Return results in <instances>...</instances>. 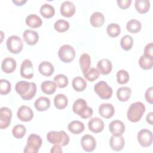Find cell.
<instances>
[{
  "mask_svg": "<svg viewBox=\"0 0 153 153\" xmlns=\"http://www.w3.org/2000/svg\"><path fill=\"white\" fill-rule=\"evenodd\" d=\"M131 90L127 87H120L117 91V97L121 102L127 101L131 96Z\"/></svg>",
  "mask_w": 153,
  "mask_h": 153,
  "instance_id": "obj_27",
  "label": "cell"
},
{
  "mask_svg": "<svg viewBox=\"0 0 153 153\" xmlns=\"http://www.w3.org/2000/svg\"><path fill=\"white\" fill-rule=\"evenodd\" d=\"M15 90L22 99L25 100L32 99L36 93V85L35 82L20 81L16 83Z\"/></svg>",
  "mask_w": 153,
  "mask_h": 153,
  "instance_id": "obj_1",
  "label": "cell"
},
{
  "mask_svg": "<svg viewBox=\"0 0 153 153\" xmlns=\"http://www.w3.org/2000/svg\"><path fill=\"white\" fill-rule=\"evenodd\" d=\"M133 38L131 36L127 35L123 36L120 41V45L121 48L126 51L130 50L133 46Z\"/></svg>",
  "mask_w": 153,
  "mask_h": 153,
  "instance_id": "obj_38",
  "label": "cell"
},
{
  "mask_svg": "<svg viewBox=\"0 0 153 153\" xmlns=\"http://www.w3.org/2000/svg\"><path fill=\"white\" fill-rule=\"evenodd\" d=\"M105 22V17L103 14L99 11L93 13L90 18V24L96 27L102 26Z\"/></svg>",
  "mask_w": 153,
  "mask_h": 153,
  "instance_id": "obj_24",
  "label": "cell"
},
{
  "mask_svg": "<svg viewBox=\"0 0 153 153\" xmlns=\"http://www.w3.org/2000/svg\"><path fill=\"white\" fill-rule=\"evenodd\" d=\"M129 78V74L126 70L121 69L117 73V81L120 84H126L128 81Z\"/></svg>",
  "mask_w": 153,
  "mask_h": 153,
  "instance_id": "obj_42",
  "label": "cell"
},
{
  "mask_svg": "<svg viewBox=\"0 0 153 153\" xmlns=\"http://www.w3.org/2000/svg\"><path fill=\"white\" fill-rule=\"evenodd\" d=\"M16 62L11 57L5 58L1 64V69L2 71L6 74L13 72L16 68Z\"/></svg>",
  "mask_w": 153,
  "mask_h": 153,
  "instance_id": "obj_20",
  "label": "cell"
},
{
  "mask_svg": "<svg viewBox=\"0 0 153 153\" xmlns=\"http://www.w3.org/2000/svg\"><path fill=\"white\" fill-rule=\"evenodd\" d=\"M11 85L10 81L5 79L0 80V93L2 95L8 94L11 91Z\"/></svg>",
  "mask_w": 153,
  "mask_h": 153,
  "instance_id": "obj_43",
  "label": "cell"
},
{
  "mask_svg": "<svg viewBox=\"0 0 153 153\" xmlns=\"http://www.w3.org/2000/svg\"><path fill=\"white\" fill-rule=\"evenodd\" d=\"M72 87L78 92L84 91L87 87V82L81 76H76L72 81Z\"/></svg>",
  "mask_w": 153,
  "mask_h": 153,
  "instance_id": "obj_32",
  "label": "cell"
},
{
  "mask_svg": "<svg viewBox=\"0 0 153 153\" xmlns=\"http://www.w3.org/2000/svg\"><path fill=\"white\" fill-rule=\"evenodd\" d=\"M97 67L99 72L102 75L109 74L112 69V63L108 59L100 60L97 64Z\"/></svg>",
  "mask_w": 153,
  "mask_h": 153,
  "instance_id": "obj_21",
  "label": "cell"
},
{
  "mask_svg": "<svg viewBox=\"0 0 153 153\" xmlns=\"http://www.w3.org/2000/svg\"><path fill=\"white\" fill-rule=\"evenodd\" d=\"M146 120L147 123H148L149 124L152 125V120H153V112H151L148 113L146 117Z\"/></svg>",
  "mask_w": 153,
  "mask_h": 153,
  "instance_id": "obj_48",
  "label": "cell"
},
{
  "mask_svg": "<svg viewBox=\"0 0 153 153\" xmlns=\"http://www.w3.org/2000/svg\"><path fill=\"white\" fill-rule=\"evenodd\" d=\"M73 112L78 115L83 119H87L92 116L93 114V109L87 106V102L84 99H78L72 106Z\"/></svg>",
  "mask_w": 153,
  "mask_h": 153,
  "instance_id": "obj_2",
  "label": "cell"
},
{
  "mask_svg": "<svg viewBox=\"0 0 153 153\" xmlns=\"http://www.w3.org/2000/svg\"><path fill=\"white\" fill-rule=\"evenodd\" d=\"M47 140L52 144H58L62 146H65L69 142V136L63 130L51 131L47 134Z\"/></svg>",
  "mask_w": 153,
  "mask_h": 153,
  "instance_id": "obj_4",
  "label": "cell"
},
{
  "mask_svg": "<svg viewBox=\"0 0 153 153\" xmlns=\"http://www.w3.org/2000/svg\"><path fill=\"white\" fill-rule=\"evenodd\" d=\"M57 85L54 81H45L42 82L41 88L43 93L46 94H52L56 90Z\"/></svg>",
  "mask_w": 153,
  "mask_h": 153,
  "instance_id": "obj_28",
  "label": "cell"
},
{
  "mask_svg": "<svg viewBox=\"0 0 153 153\" xmlns=\"http://www.w3.org/2000/svg\"><path fill=\"white\" fill-rule=\"evenodd\" d=\"M94 90L102 99H108L112 95V88L104 81H100L95 84Z\"/></svg>",
  "mask_w": 153,
  "mask_h": 153,
  "instance_id": "obj_6",
  "label": "cell"
},
{
  "mask_svg": "<svg viewBox=\"0 0 153 153\" xmlns=\"http://www.w3.org/2000/svg\"><path fill=\"white\" fill-rule=\"evenodd\" d=\"M58 56L63 62L70 63L75 57V51L70 45H63L60 47Z\"/></svg>",
  "mask_w": 153,
  "mask_h": 153,
  "instance_id": "obj_7",
  "label": "cell"
},
{
  "mask_svg": "<svg viewBox=\"0 0 153 153\" xmlns=\"http://www.w3.org/2000/svg\"><path fill=\"white\" fill-rule=\"evenodd\" d=\"M60 11L61 14L66 17H70L72 16L75 12V6L71 1H64L60 6Z\"/></svg>",
  "mask_w": 153,
  "mask_h": 153,
  "instance_id": "obj_16",
  "label": "cell"
},
{
  "mask_svg": "<svg viewBox=\"0 0 153 153\" xmlns=\"http://www.w3.org/2000/svg\"><path fill=\"white\" fill-rule=\"evenodd\" d=\"M50 152L51 153L53 152H56V153H61L62 152V149L61 148L60 145H58V144H55L51 148Z\"/></svg>",
  "mask_w": 153,
  "mask_h": 153,
  "instance_id": "obj_47",
  "label": "cell"
},
{
  "mask_svg": "<svg viewBox=\"0 0 153 153\" xmlns=\"http://www.w3.org/2000/svg\"><path fill=\"white\" fill-rule=\"evenodd\" d=\"M42 145L41 137L36 134H30L27 137V145L23 152L25 153H36Z\"/></svg>",
  "mask_w": 153,
  "mask_h": 153,
  "instance_id": "obj_5",
  "label": "cell"
},
{
  "mask_svg": "<svg viewBox=\"0 0 153 153\" xmlns=\"http://www.w3.org/2000/svg\"><path fill=\"white\" fill-rule=\"evenodd\" d=\"M146 57H149L151 58L152 57V42H150L148 44L144 49V54Z\"/></svg>",
  "mask_w": 153,
  "mask_h": 153,
  "instance_id": "obj_46",
  "label": "cell"
},
{
  "mask_svg": "<svg viewBox=\"0 0 153 153\" xmlns=\"http://www.w3.org/2000/svg\"><path fill=\"white\" fill-rule=\"evenodd\" d=\"M106 32L108 35L111 38H115L118 36L121 32V28L119 25L117 23H111L106 28Z\"/></svg>",
  "mask_w": 153,
  "mask_h": 153,
  "instance_id": "obj_35",
  "label": "cell"
},
{
  "mask_svg": "<svg viewBox=\"0 0 153 153\" xmlns=\"http://www.w3.org/2000/svg\"><path fill=\"white\" fill-rule=\"evenodd\" d=\"M26 132V128L23 125L17 124L15 126L12 130V134L13 136L17 139L22 138Z\"/></svg>",
  "mask_w": 153,
  "mask_h": 153,
  "instance_id": "obj_40",
  "label": "cell"
},
{
  "mask_svg": "<svg viewBox=\"0 0 153 153\" xmlns=\"http://www.w3.org/2000/svg\"><path fill=\"white\" fill-rule=\"evenodd\" d=\"M68 103L67 97L63 94H57L54 99V104L56 108L58 109H65Z\"/></svg>",
  "mask_w": 153,
  "mask_h": 153,
  "instance_id": "obj_29",
  "label": "cell"
},
{
  "mask_svg": "<svg viewBox=\"0 0 153 153\" xmlns=\"http://www.w3.org/2000/svg\"><path fill=\"white\" fill-rule=\"evenodd\" d=\"M7 47L10 53L19 54L23 49V43L19 36L12 35L7 40Z\"/></svg>",
  "mask_w": 153,
  "mask_h": 153,
  "instance_id": "obj_8",
  "label": "cell"
},
{
  "mask_svg": "<svg viewBox=\"0 0 153 153\" xmlns=\"http://www.w3.org/2000/svg\"><path fill=\"white\" fill-rule=\"evenodd\" d=\"M79 65L82 72L90 68L91 64V58L87 53H84L81 55L79 58Z\"/></svg>",
  "mask_w": 153,
  "mask_h": 153,
  "instance_id": "obj_36",
  "label": "cell"
},
{
  "mask_svg": "<svg viewBox=\"0 0 153 153\" xmlns=\"http://www.w3.org/2000/svg\"><path fill=\"white\" fill-rule=\"evenodd\" d=\"M40 13L45 18L49 19L52 17L55 14L54 7L49 4H44L40 8Z\"/></svg>",
  "mask_w": 153,
  "mask_h": 153,
  "instance_id": "obj_31",
  "label": "cell"
},
{
  "mask_svg": "<svg viewBox=\"0 0 153 153\" xmlns=\"http://www.w3.org/2000/svg\"><path fill=\"white\" fill-rule=\"evenodd\" d=\"M20 72L22 77L31 79L33 76V68L32 62L29 59L24 60L21 65Z\"/></svg>",
  "mask_w": 153,
  "mask_h": 153,
  "instance_id": "obj_12",
  "label": "cell"
},
{
  "mask_svg": "<svg viewBox=\"0 0 153 153\" xmlns=\"http://www.w3.org/2000/svg\"><path fill=\"white\" fill-rule=\"evenodd\" d=\"M142 27V25L141 23L137 20H135V19H131L130 20L126 25V28L127 30L130 32V33H136L139 32Z\"/></svg>",
  "mask_w": 153,
  "mask_h": 153,
  "instance_id": "obj_33",
  "label": "cell"
},
{
  "mask_svg": "<svg viewBox=\"0 0 153 153\" xmlns=\"http://www.w3.org/2000/svg\"><path fill=\"white\" fill-rule=\"evenodd\" d=\"M125 145V140L122 135H112L109 139V145L112 149L120 151L122 150Z\"/></svg>",
  "mask_w": 153,
  "mask_h": 153,
  "instance_id": "obj_14",
  "label": "cell"
},
{
  "mask_svg": "<svg viewBox=\"0 0 153 153\" xmlns=\"http://www.w3.org/2000/svg\"><path fill=\"white\" fill-rule=\"evenodd\" d=\"M38 70L40 74L43 76H49L53 74L54 68L50 62L48 61H44L39 64Z\"/></svg>",
  "mask_w": 153,
  "mask_h": 153,
  "instance_id": "obj_22",
  "label": "cell"
},
{
  "mask_svg": "<svg viewBox=\"0 0 153 153\" xmlns=\"http://www.w3.org/2000/svg\"><path fill=\"white\" fill-rule=\"evenodd\" d=\"M152 61L153 58L142 55L139 60V65L140 67L143 69H150L152 67Z\"/></svg>",
  "mask_w": 153,
  "mask_h": 153,
  "instance_id": "obj_39",
  "label": "cell"
},
{
  "mask_svg": "<svg viewBox=\"0 0 153 153\" xmlns=\"http://www.w3.org/2000/svg\"><path fill=\"white\" fill-rule=\"evenodd\" d=\"M118 7L121 9H126L128 8L131 3V0H117Z\"/></svg>",
  "mask_w": 153,
  "mask_h": 153,
  "instance_id": "obj_44",
  "label": "cell"
},
{
  "mask_svg": "<svg viewBox=\"0 0 153 153\" xmlns=\"http://www.w3.org/2000/svg\"><path fill=\"white\" fill-rule=\"evenodd\" d=\"M34 105L38 111H44L50 108V100L47 97H39L35 100Z\"/></svg>",
  "mask_w": 153,
  "mask_h": 153,
  "instance_id": "obj_23",
  "label": "cell"
},
{
  "mask_svg": "<svg viewBox=\"0 0 153 153\" xmlns=\"http://www.w3.org/2000/svg\"><path fill=\"white\" fill-rule=\"evenodd\" d=\"M81 145L85 151L92 152L96 148V141L91 135L85 134L81 139Z\"/></svg>",
  "mask_w": 153,
  "mask_h": 153,
  "instance_id": "obj_11",
  "label": "cell"
},
{
  "mask_svg": "<svg viewBox=\"0 0 153 153\" xmlns=\"http://www.w3.org/2000/svg\"><path fill=\"white\" fill-rule=\"evenodd\" d=\"M69 23L65 20L59 19L57 20L54 25V29L58 32H65L69 28Z\"/></svg>",
  "mask_w": 153,
  "mask_h": 153,
  "instance_id": "obj_37",
  "label": "cell"
},
{
  "mask_svg": "<svg viewBox=\"0 0 153 153\" xmlns=\"http://www.w3.org/2000/svg\"><path fill=\"white\" fill-rule=\"evenodd\" d=\"M134 6L139 13L144 14L148 11L150 7V2L149 0H136Z\"/></svg>",
  "mask_w": 153,
  "mask_h": 153,
  "instance_id": "obj_30",
  "label": "cell"
},
{
  "mask_svg": "<svg viewBox=\"0 0 153 153\" xmlns=\"http://www.w3.org/2000/svg\"><path fill=\"white\" fill-rule=\"evenodd\" d=\"M99 113L102 117L108 119L111 118L115 112L114 106L111 103H102L99 107Z\"/></svg>",
  "mask_w": 153,
  "mask_h": 153,
  "instance_id": "obj_19",
  "label": "cell"
},
{
  "mask_svg": "<svg viewBox=\"0 0 153 153\" xmlns=\"http://www.w3.org/2000/svg\"><path fill=\"white\" fill-rule=\"evenodd\" d=\"M145 112V106L141 102L133 103L129 106L127 116L129 121L133 123L139 121Z\"/></svg>",
  "mask_w": 153,
  "mask_h": 153,
  "instance_id": "obj_3",
  "label": "cell"
},
{
  "mask_svg": "<svg viewBox=\"0 0 153 153\" xmlns=\"http://www.w3.org/2000/svg\"><path fill=\"white\" fill-rule=\"evenodd\" d=\"M124 124L120 120H114L109 124V131L114 135H122L125 131Z\"/></svg>",
  "mask_w": 153,
  "mask_h": 153,
  "instance_id": "obj_17",
  "label": "cell"
},
{
  "mask_svg": "<svg viewBox=\"0 0 153 153\" xmlns=\"http://www.w3.org/2000/svg\"><path fill=\"white\" fill-rule=\"evenodd\" d=\"M152 133L146 128L142 129L137 134L139 143L143 147H148L152 143Z\"/></svg>",
  "mask_w": 153,
  "mask_h": 153,
  "instance_id": "obj_9",
  "label": "cell"
},
{
  "mask_svg": "<svg viewBox=\"0 0 153 153\" xmlns=\"http://www.w3.org/2000/svg\"><path fill=\"white\" fill-rule=\"evenodd\" d=\"M152 91H153L152 87H151L146 90V91H145V94L146 100L150 104H152V103H153Z\"/></svg>",
  "mask_w": 153,
  "mask_h": 153,
  "instance_id": "obj_45",
  "label": "cell"
},
{
  "mask_svg": "<svg viewBox=\"0 0 153 153\" xmlns=\"http://www.w3.org/2000/svg\"><path fill=\"white\" fill-rule=\"evenodd\" d=\"M68 128L72 133L78 134L84 130L85 126L83 123L78 120H74L68 124Z\"/></svg>",
  "mask_w": 153,
  "mask_h": 153,
  "instance_id": "obj_25",
  "label": "cell"
},
{
  "mask_svg": "<svg viewBox=\"0 0 153 153\" xmlns=\"http://www.w3.org/2000/svg\"><path fill=\"white\" fill-rule=\"evenodd\" d=\"M88 127L91 131L94 133H98L103 130L104 123L100 118L94 117L89 120Z\"/></svg>",
  "mask_w": 153,
  "mask_h": 153,
  "instance_id": "obj_15",
  "label": "cell"
},
{
  "mask_svg": "<svg viewBox=\"0 0 153 153\" xmlns=\"http://www.w3.org/2000/svg\"><path fill=\"white\" fill-rule=\"evenodd\" d=\"M17 116L20 121L27 122L30 121L33 117V112L30 107L23 105L19 108Z\"/></svg>",
  "mask_w": 153,
  "mask_h": 153,
  "instance_id": "obj_13",
  "label": "cell"
},
{
  "mask_svg": "<svg viewBox=\"0 0 153 153\" xmlns=\"http://www.w3.org/2000/svg\"><path fill=\"white\" fill-rule=\"evenodd\" d=\"M12 112L7 107H2L0 109V128H7L11 123Z\"/></svg>",
  "mask_w": 153,
  "mask_h": 153,
  "instance_id": "obj_10",
  "label": "cell"
},
{
  "mask_svg": "<svg viewBox=\"0 0 153 153\" xmlns=\"http://www.w3.org/2000/svg\"><path fill=\"white\" fill-rule=\"evenodd\" d=\"M54 81L59 88H65L68 84V78L63 74H58L54 78Z\"/></svg>",
  "mask_w": 153,
  "mask_h": 153,
  "instance_id": "obj_41",
  "label": "cell"
},
{
  "mask_svg": "<svg viewBox=\"0 0 153 153\" xmlns=\"http://www.w3.org/2000/svg\"><path fill=\"white\" fill-rule=\"evenodd\" d=\"M23 36L25 42L30 45H35L39 40L38 33L33 30L27 29L23 32Z\"/></svg>",
  "mask_w": 153,
  "mask_h": 153,
  "instance_id": "obj_18",
  "label": "cell"
},
{
  "mask_svg": "<svg viewBox=\"0 0 153 153\" xmlns=\"http://www.w3.org/2000/svg\"><path fill=\"white\" fill-rule=\"evenodd\" d=\"M26 25L32 28H38L42 25V19L36 14H31L26 18Z\"/></svg>",
  "mask_w": 153,
  "mask_h": 153,
  "instance_id": "obj_26",
  "label": "cell"
},
{
  "mask_svg": "<svg viewBox=\"0 0 153 153\" xmlns=\"http://www.w3.org/2000/svg\"><path fill=\"white\" fill-rule=\"evenodd\" d=\"M82 73L84 77L88 81L91 82H93L99 78L100 75V72L98 71V69L94 68H88L86 71L82 72Z\"/></svg>",
  "mask_w": 153,
  "mask_h": 153,
  "instance_id": "obj_34",
  "label": "cell"
},
{
  "mask_svg": "<svg viewBox=\"0 0 153 153\" xmlns=\"http://www.w3.org/2000/svg\"><path fill=\"white\" fill-rule=\"evenodd\" d=\"M12 2L17 6H22L24 4H25L27 2V1L26 0H13Z\"/></svg>",
  "mask_w": 153,
  "mask_h": 153,
  "instance_id": "obj_49",
  "label": "cell"
}]
</instances>
